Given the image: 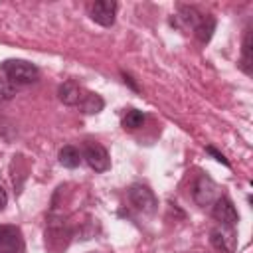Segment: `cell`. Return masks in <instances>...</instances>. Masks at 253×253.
<instances>
[{"instance_id":"8","label":"cell","mask_w":253,"mask_h":253,"mask_svg":"<svg viewBox=\"0 0 253 253\" xmlns=\"http://www.w3.org/2000/svg\"><path fill=\"white\" fill-rule=\"evenodd\" d=\"M117 8L115 0H97L91 6V20L103 28H111L117 18Z\"/></svg>"},{"instance_id":"17","label":"cell","mask_w":253,"mask_h":253,"mask_svg":"<svg viewBox=\"0 0 253 253\" xmlns=\"http://www.w3.org/2000/svg\"><path fill=\"white\" fill-rule=\"evenodd\" d=\"M206 152H208L210 156H213V158H215L217 162H221L223 166H229V160H227V158H225V156H223V154H221L219 150H215L213 146H206Z\"/></svg>"},{"instance_id":"18","label":"cell","mask_w":253,"mask_h":253,"mask_svg":"<svg viewBox=\"0 0 253 253\" xmlns=\"http://www.w3.org/2000/svg\"><path fill=\"white\" fill-rule=\"evenodd\" d=\"M121 75H123V81H125V83H126V85H128V87H130L132 91H138V85L134 83V79H132V77H130L128 73H125V71H121Z\"/></svg>"},{"instance_id":"11","label":"cell","mask_w":253,"mask_h":253,"mask_svg":"<svg viewBox=\"0 0 253 253\" xmlns=\"http://www.w3.org/2000/svg\"><path fill=\"white\" fill-rule=\"evenodd\" d=\"M57 158H59V164H61L63 168H69V170L77 168V166L81 164V160H83L81 150H79V148H75L73 144H65V146L59 150Z\"/></svg>"},{"instance_id":"4","label":"cell","mask_w":253,"mask_h":253,"mask_svg":"<svg viewBox=\"0 0 253 253\" xmlns=\"http://www.w3.org/2000/svg\"><path fill=\"white\" fill-rule=\"evenodd\" d=\"M81 156L89 164V168L95 172H107L111 168V156H109L107 148L99 142H87L83 146Z\"/></svg>"},{"instance_id":"7","label":"cell","mask_w":253,"mask_h":253,"mask_svg":"<svg viewBox=\"0 0 253 253\" xmlns=\"http://www.w3.org/2000/svg\"><path fill=\"white\" fill-rule=\"evenodd\" d=\"M211 215L213 219L219 223V225H227V227H235L237 221H239V213L233 206V202L227 198V196H221L213 202V208H211Z\"/></svg>"},{"instance_id":"19","label":"cell","mask_w":253,"mask_h":253,"mask_svg":"<svg viewBox=\"0 0 253 253\" xmlns=\"http://www.w3.org/2000/svg\"><path fill=\"white\" fill-rule=\"evenodd\" d=\"M6 204H8V194H6V190L0 186V211L6 208Z\"/></svg>"},{"instance_id":"3","label":"cell","mask_w":253,"mask_h":253,"mask_svg":"<svg viewBox=\"0 0 253 253\" xmlns=\"http://www.w3.org/2000/svg\"><path fill=\"white\" fill-rule=\"evenodd\" d=\"M192 198L202 208L211 206L217 200V184L208 174H198L192 184Z\"/></svg>"},{"instance_id":"13","label":"cell","mask_w":253,"mask_h":253,"mask_svg":"<svg viewBox=\"0 0 253 253\" xmlns=\"http://www.w3.org/2000/svg\"><path fill=\"white\" fill-rule=\"evenodd\" d=\"M213 30H215V18L210 16V14H204V18H202L200 26L194 30V34L202 43H208L213 36Z\"/></svg>"},{"instance_id":"6","label":"cell","mask_w":253,"mask_h":253,"mask_svg":"<svg viewBox=\"0 0 253 253\" xmlns=\"http://www.w3.org/2000/svg\"><path fill=\"white\" fill-rule=\"evenodd\" d=\"M26 243L18 225L0 223V253H24Z\"/></svg>"},{"instance_id":"1","label":"cell","mask_w":253,"mask_h":253,"mask_svg":"<svg viewBox=\"0 0 253 253\" xmlns=\"http://www.w3.org/2000/svg\"><path fill=\"white\" fill-rule=\"evenodd\" d=\"M0 77L12 87H24L40 79V69L26 59H4L0 63Z\"/></svg>"},{"instance_id":"14","label":"cell","mask_w":253,"mask_h":253,"mask_svg":"<svg viewBox=\"0 0 253 253\" xmlns=\"http://www.w3.org/2000/svg\"><path fill=\"white\" fill-rule=\"evenodd\" d=\"M251 65H253V40H251V30H247L243 38V47H241V69L249 75Z\"/></svg>"},{"instance_id":"12","label":"cell","mask_w":253,"mask_h":253,"mask_svg":"<svg viewBox=\"0 0 253 253\" xmlns=\"http://www.w3.org/2000/svg\"><path fill=\"white\" fill-rule=\"evenodd\" d=\"M79 107H81V111H83L85 115H97V113L103 111L105 101H103V97L97 95V93H85L83 99H81V103H79Z\"/></svg>"},{"instance_id":"15","label":"cell","mask_w":253,"mask_h":253,"mask_svg":"<svg viewBox=\"0 0 253 253\" xmlns=\"http://www.w3.org/2000/svg\"><path fill=\"white\" fill-rule=\"evenodd\" d=\"M142 125H144V113H142V111H138V109H128V111L125 113V117H123V126H125V128L134 130V128H140Z\"/></svg>"},{"instance_id":"2","label":"cell","mask_w":253,"mask_h":253,"mask_svg":"<svg viewBox=\"0 0 253 253\" xmlns=\"http://www.w3.org/2000/svg\"><path fill=\"white\" fill-rule=\"evenodd\" d=\"M128 200H130V204H132L138 211H142V213L152 215V213L158 210V200H156L154 192H152L146 184H132V186L128 188Z\"/></svg>"},{"instance_id":"9","label":"cell","mask_w":253,"mask_h":253,"mask_svg":"<svg viewBox=\"0 0 253 253\" xmlns=\"http://www.w3.org/2000/svg\"><path fill=\"white\" fill-rule=\"evenodd\" d=\"M202 18H204V14L198 12L194 6H180V8H178V14L172 18V24H174L176 28L192 30V32H194V30L200 26Z\"/></svg>"},{"instance_id":"20","label":"cell","mask_w":253,"mask_h":253,"mask_svg":"<svg viewBox=\"0 0 253 253\" xmlns=\"http://www.w3.org/2000/svg\"><path fill=\"white\" fill-rule=\"evenodd\" d=\"M89 253H99V251H89Z\"/></svg>"},{"instance_id":"5","label":"cell","mask_w":253,"mask_h":253,"mask_svg":"<svg viewBox=\"0 0 253 253\" xmlns=\"http://www.w3.org/2000/svg\"><path fill=\"white\" fill-rule=\"evenodd\" d=\"M210 243L221 251V253H235L237 249V231L235 227H227V225H215L210 229Z\"/></svg>"},{"instance_id":"10","label":"cell","mask_w":253,"mask_h":253,"mask_svg":"<svg viewBox=\"0 0 253 253\" xmlns=\"http://www.w3.org/2000/svg\"><path fill=\"white\" fill-rule=\"evenodd\" d=\"M83 89L75 83V81H63L59 87H57V97L63 105H69V107H79L81 99H83Z\"/></svg>"},{"instance_id":"16","label":"cell","mask_w":253,"mask_h":253,"mask_svg":"<svg viewBox=\"0 0 253 253\" xmlns=\"http://www.w3.org/2000/svg\"><path fill=\"white\" fill-rule=\"evenodd\" d=\"M14 93H16V87H12L8 81H4V79L0 77V97H2V99H10Z\"/></svg>"}]
</instances>
